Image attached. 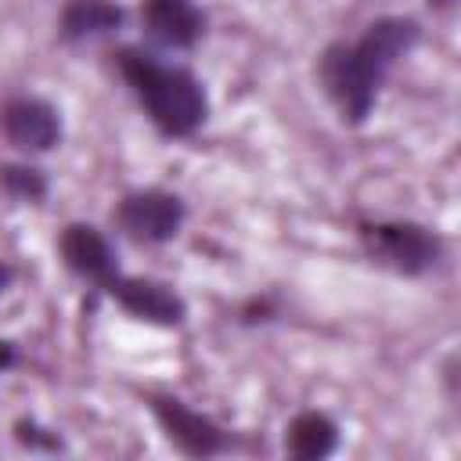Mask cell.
<instances>
[{
    "label": "cell",
    "instance_id": "1",
    "mask_svg": "<svg viewBox=\"0 0 461 461\" xmlns=\"http://www.w3.org/2000/svg\"><path fill=\"white\" fill-rule=\"evenodd\" d=\"M414 43H418V25L411 18H382L367 25V32L357 43H335L324 50L321 79L331 101L339 104L342 119L349 122L367 119L385 72Z\"/></svg>",
    "mask_w": 461,
    "mask_h": 461
},
{
    "label": "cell",
    "instance_id": "13",
    "mask_svg": "<svg viewBox=\"0 0 461 461\" xmlns=\"http://www.w3.org/2000/svg\"><path fill=\"white\" fill-rule=\"evenodd\" d=\"M11 360V349H7V342H0V367Z\"/></svg>",
    "mask_w": 461,
    "mask_h": 461
},
{
    "label": "cell",
    "instance_id": "9",
    "mask_svg": "<svg viewBox=\"0 0 461 461\" xmlns=\"http://www.w3.org/2000/svg\"><path fill=\"white\" fill-rule=\"evenodd\" d=\"M140 18H144V29L166 47H191L205 25L194 0H144Z\"/></svg>",
    "mask_w": 461,
    "mask_h": 461
},
{
    "label": "cell",
    "instance_id": "14",
    "mask_svg": "<svg viewBox=\"0 0 461 461\" xmlns=\"http://www.w3.org/2000/svg\"><path fill=\"white\" fill-rule=\"evenodd\" d=\"M436 4H450V0H436Z\"/></svg>",
    "mask_w": 461,
    "mask_h": 461
},
{
    "label": "cell",
    "instance_id": "8",
    "mask_svg": "<svg viewBox=\"0 0 461 461\" xmlns=\"http://www.w3.org/2000/svg\"><path fill=\"white\" fill-rule=\"evenodd\" d=\"M104 288H108V295L119 299L122 310H130L133 317H144V321H155V324H180V321H184V303H180L166 285L115 274Z\"/></svg>",
    "mask_w": 461,
    "mask_h": 461
},
{
    "label": "cell",
    "instance_id": "11",
    "mask_svg": "<svg viewBox=\"0 0 461 461\" xmlns=\"http://www.w3.org/2000/svg\"><path fill=\"white\" fill-rule=\"evenodd\" d=\"M119 22H122V11L108 0H68V7L61 11V32L68 40L112 32Z\"/></svg>",
    "mask_w": 461,
    "mask_h": 461
},
{
    "label": "cell",
    "instance_id": "6",
    "mask_svg": "<svg viewBox=\"0 0 461 461\" xmlns=\"http://www.w3.org/2000/svg\"><path fill=\"white\" fill-rule=\"evenodd\" d=\"M151 407H155V418L162 421L166 436H169L184 454H191V457H209V454H216V450L227 447V436H223L209 418H202L198 411L184 407L180 400H173V396H155Z\"/></svg>",
    "mask_w": 461,
    "mask_h": 461
},
{
    "label": "cell",
    "instance_id": "5",
    "mask_svg": "<svg viewBox=\"0 0 461 461\" xmlns=\"http://www.w3.org/2000/svg\"><path fill=\"white\" fill-rule=\"evenodd\" d=\"M0 130L22 151H47L61 137L58 112L40 97H11V101H4Z\"/></svg>",
    "mask_w": 461,
    "mask_h": 461
},
{
    "label": "cell",
    "instance_id": "2",
    "mask_svg": "<svg viewBox=\"0 0 461 461\" xmlns=\"http://www.w3.org/2000/svg\"><path fill=\"white\" fill-rule=\"evenodd\" d=\"M119 72L126 76L137 101L144 104V112L151 115V122L162 133L187 137L202 126L205 90L191 72H184L176 65H162L158 58H151L144 50H122L119 54Z\"/></svg>",
    "mask_w": 461,
    "mask_h": 461
},
{
    "label": "cell",
    "instance_id": "7",
    "mask_svg": "<svg viewBox=\"0 0 461 461\" xmlns=\"http://www.w3.org/2000/svg\"><path fill=\"white\" fill-rule=\"evenodd\" d=\"M61 256L68 263V270H76L79 277H90L97 285H108L119 267H115V252L108 245V238L90 227V223H72L61 234Z\"/></svg>",
    "mask_w": 461,
    "mask_h": 461
},
{
    "label": "cell",
    "instance_id": "3",
    "mask_svg": "<svg viewBox=\"0 0 461 461\" xmlns=\"http://www.w3.org/2000/svg\"><path fill=\"white\" fill-rule=\"evenodd\" d=\"M360 234L367 252L400 274H421L439 256V241L418 223H371Z\"/></svg>",
    "mask_w": 461,
    "mask_h": 461
},
{
    "label": "cell",
    "instance_id": "10",
    "mask_svg": "<svg viewBox=\"0 0 461 461\" xmlns=\"http://www.w3.org/2000/svg\"><path fill=\"white\" fill-rule=\"evenodd\" d=\"M335 439H339V429H335V421H331L328 414H321V411H303V414H295L292 425H288V436H285L288 450H292L295 457H306V461L331 454V450H335Z\"/></svg>",
    "mask_w": 461,
    "mask_h": 461
},
{
    "label": "cell",
    "instance_id": "12",
    "mask_svg": "<svg viewBox=\"0 0 461 461\" xmlns=\"http://www.w3.org/2000/svg\"><path fill=\"white\" fill-rule=\"evenodd\" d=\"M0 180H4V187L7 191H14L18 198H40L43 194V176L36 173V169H4L0 173Z\"/></svg>",
    "mask_w": 461,
    "mask_h": 461
},
{
    "label": "cell",
    "instance_id": "4",
    "mask_svg": "<svg viewBox=\"0 0 461 461\" xmlns=\"http://www.w3.org/2000/svg\"><path fill=\"white\" fill-rule=\"evenodd\" d=\"M115 216L137 241H169L184 223V202L169 191H133L122 198Z\"/></svg>",
    "mask_w": 461,
    "mask_h": 461
}]
</instances>
